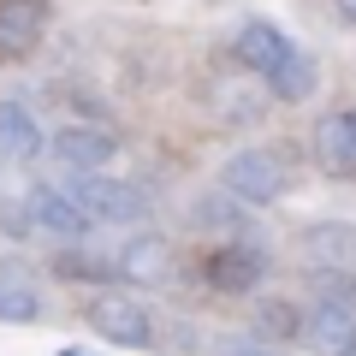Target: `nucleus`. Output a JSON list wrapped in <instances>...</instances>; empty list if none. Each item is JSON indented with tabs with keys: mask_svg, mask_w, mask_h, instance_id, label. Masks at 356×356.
I'll return each mask as SVG.
<instances>
[{
	"mask_svg": "<svg viewBox=\"0 0 356 356\" xmlns=\"http://www.w3.org/2000/svg\"><path fill=\"white\" fill-rule=\"evenodd\" d=\"M220 184H226L238 202L267 208V202H280V196H285L291 172L280 166L273 149H238V154H226V166H220Z\"/></svg>",
	"mask_w": 356,
	"mask_h": 356,
	"instance_id": "obj_1",
	"label": "nucleus"
},
{
	"mask_svg": "<svg viewBox=\"0 0 356 356\" xmlns=\"http://www.w3.org/2000/svg\"><path fill=\"white\" fill-rule=\"evenodd\" d=\"M65 184H72V196H77L95 220H102V226H143V220H149V196H143L137 184H125V178L72 172Z\"/></svg>",
	"mask_w": 356,
	"mask_h": 356,
	"instance_id": "obj_2",
	"label": "nucleus"
},
{
	"mask_svg": "<svg viewBox=\"0 0 356 356\" xmlns=\"http://www.w3.org/2000/svg\"><path fill=\"white\" fill-rule=\"evenodd\" d=\"M83 321H89V332L102 344H119V350H149L154 344V321H149V309L137 303V297H89L83 303Z\"/></svg>",
	"mask_w": 356,
	"mask_h": 356,
	"instance_id": "obj_3",
	"label": "nucleus"
},
{
	"mask_svg": "<svg viewBox=\"0 0 356 356\" xmlns=\"http://www.w3.org/2000/svg\"><path fill=\"white\" fill-rule=\"evenodd\" d=\"M267 250L261 243H250V238H226L220 243V250H208L202 255V280L214 285L220 297H250L255 285L267 280Z\"/></svg>",
	"mask_w": 356,
	"mask_h": 356,
	"instance_id": "obj_4",
	"label": "nucleus"
},
{
	"mask_svg": "<svg viewBox=\"0 0 356 356\" xmlns=\"http://www.w3.org/2000/svg\"><path fill=\"white\" fill-rule=\"evenodd\" d=\"M48 154L65 166V172H102L119 154V137L107 125H60L48 137Z\"/></svg>",
	"mask_w": 356,
	"mask_h": 356,
	"instance_id": "obj_5",
	"label": "nucleus"
},
{
	"mask_svg": "<svg viewBox=\"0 0 356 356\" xmlns=\"http://www.w3.org/2000/svg\"><path fill=\"white\" fill-rule=\"evenodd\" d=\"M172 273V243L161 232H137L113 250V280L119 285H161Z\"/></svg>",
	"mask_w": 356,
	"mask_h": 356,
	"instance_id": "obj_6",
	"label": "nucleus"
},
{
	"mask_svg": "<svg viewBox=\"0 0 356 356\" xmlns=\"http://www.w3.org/2000/svg\"><path fill=\"white\" fill-rule=\"evenodd\" d=\"M315 166L327 178H356V107L315 119Z\"/></svg>",
	"mask_w": 356,
	"mask_h": 356,
	"instance_id": "obj_7",
	"label": "nucleus"
},
{
	"mask_svg": "<svg viewBox=\"0 0 356 356\" xmlns=\"http://www.w3.org/2000/svg\"><path fill=\"white\" fill-rule=\"evenodd\" d=\"M48 0H0V60H24L48 36Z\"/></svg>",
	"mask_w": 356,
	"mask_h": 356,
	"instance_id": "obj_8",
	"label": "nucleus"
},
{
	"mask_svg": "<svg viewBox=\"0 0 356 356\" xmlns=\"http://www.w3.org/2000/svg\"><path fill=\"white\" fill-rule=\"evenodd\" d=\"M30 208H36V226L54 232L60 243H77L89 226H95V214L72 196V184H42V191H30Z\"/></svg>",
	"mask_w": 356,
	"mask_h": 356,
	"instance_id": "obj_9",
	"label": "nucleus"
},
{
	"mask_svg": "<svg viewBox=\"0 0 356 356\" xmlns=\"http://www.w3.org/2000/svg\"><path fill=\"white\" fill-rule=\"evenodd\" d=\"M303 344L315 356H356V309L350 303H315L303 315Z\"/></svg>",
	"mask_w": 356,
	"mask_h": 356,
	"instance_id": "obj_10",
	"label": "nucleus"
},
{
	"mask_svg": "<svg viewBox=\"0 0 356 356\" xmlns=\"http://www.w3.org/2000/svg\"><path fill=\"white\" fill-rule=\"evenodd\" d=\"M303 267H356V226L350 220H315L297 232Z\"/></svg>",
	"mask_w": 356,
	"mask_h": 356,
	"instance_id": "obj_11",
	"label": "nucleus"
},
{
	"mask_svg": "<svg viewBox=\"0 0 356 356\" xmlns=\"http://www.w3.org/2000/svg\"><path fill=\"white\" fill-rule=\"evenodd\" d=\"M291 48H297V42L285 36L280 24H267V18H250V24L232 36V60H238L243 72H255V77H267V72H273V65H280Z\"/></svg>",
	"mask_w": 356,
	"mask_h": 356,
	"instance_id": "obj_12",
	"label": "nucleus"
},
{
	"mask_svg": "<svg viewBox=\"0 0 356 356\" xmlns=\"http://www.w3.org/2000/svg\"><path fill=\"white\" fill-rule=\"evenodd\" d=\"M48 149V137H42L36 113H30L24 102H0V161H36V154Z\"/></svg>",
	"mask_w": 356,
	"mask_h": 356,
	"instance_id": "obj_13",
	"label": "nucleus"
},
{
	"mask_svg": "<svg viewBox=\"0 0 356 356\" xmlns=\"http://www.w3.org/2000/svg\"><path fill=\"white\" fill-rule=\"evenodd\" d=\"M315 77H321L315 60H309L303 48H291L273 72L261 77V83H267V95H273V102H309V95H315Z\"/></svg>",
	"mask_w": 356,
	"mask_h": 356,
	"instance_id": "obj_14",
	"label": "nucleus"
},
{
	"mask_svg": "<svg viewBox=\"0 0 356 356\" xmlns=\"http://www.w3.org/2000/svg\"><path fill=\"white\" fill-rule=\"evenodd\" d=\"M243 208L250 202H238V196L220 184V191H208V196H196V208H191V220L202 232H226V238H238L243 232Z\"/></svg>",
	"mask_w": 356,
	"mask_h": 356,
	"instance_id": "obj_15",
	"label": "nucleus"
},
{
	"mask_svg": "<svg viewBox=\"0 0 356 356\" xmlns=\"http://www.w3.org/2000/svg\"><path fill=\"white\" fill-rule=\"evenodd\" d=\"M315 303H350L356 309V267H303Z\"/></svg>",
	"mask_w": 356,
	"mask_h": 356,
	"instance_id": "obj_16",
	"label": "nucleus"
},
{
	"mask_svg": "<svg viewBox=\"0 0 356 356\" xmlns=\"http://www.w3.org/2000/svg\"><path fill=\"white\" fill-rule=\"evenodd\" d=\"M60 280H113V255H89V250H60L54 255Z\"/></svg>",
	"mask_w": 356,
	"mask_h": 356,
	"instance_id": "obj_17",
	"label": "nucleus"
},
{
	"mask_svg": "<svg viewBox=\"0 0 356 356\" xmlns=\"http://www.w3.org/2000/svg\"><path fill=\"white\" fill-rule=\"evenodd\" d=\"M255 332H267V339H303V315H297L291 303H273V297H267L261 309H255Z\"/></svg>",
	"mask_w": 356,
	"mask_h": 356,
	"instance_id": "obj_18",
	"label": "nucleus"
},
{
	"mask_svg": "<svg viewBox=\"0 0 356 356\" xmlns=\"http://www.w3.org/2000/svg\"><path fill=\"white\" fill-rule=\"evenodd\" d=\"M0 321H18V327L42 321V297L30 291V285H6L0 280Z\"/></svg>",
	"mask_w": 356,
	"mask_h": 356,
	"instance_id": "obj_19",
	"label": "nucleus"
},
{
	"mask_svg": "<svg viewBox=\"0 0 356 356\" xmlns=\"http://www.w3.org/2000/svg\"><path fill=\"white\" fill-rule=\"evenodd\" d=\"M0 232H6V238H18V243L36 232V208H30V196L0 191Z\"/></svg>",
	"mask_w": 356,
	"mask_h": 356,
	"instance_id": "obj_20",
	"label": "nucleus"
},
{
	"mask_svg": "<svg viewBox=\"0 0 356 356\" xmlns=\"http://www.w3.org/2000/svg\"><path fill=\"white\" fill-rule=\"evenodd\" d=\"M220 356H273V339L267 332H232V339H220Z\"/></svg>",
	"mask_w": 356,
	"mask_h": 356,
	"instance_id": "obj_21",
	"label": "nucleus"
},
{
	"mask_svg": "<svg viewBox=\"0 0 356 356\" xmlns=\"http://www.w3.org/2000/svg\"><path fill=\"white\" fill-rule=\"evenodd\" d=\"M339 13H344V18H350V24H356V0H339Z\"/></svg>",
	"mask_w": 356,
	"mask_h": 356,
	"instance_id": "obj_22",
	"label": "nucleus"
},
{
	"mask_svg": "<svg viewBox=\"0 0 356 356\" xmlns=\"http://www.w3.org/2000/svg\"><path fill=\"white\" fill-rule=\"evenodd\" d=\"M60 356H89V350H60Z\"/></svg>",
	"mask_w": 356,
	"mask_h": 356,
	"instance_id": "obj_23",
	"label": "nucleus"
}]
</instances>
